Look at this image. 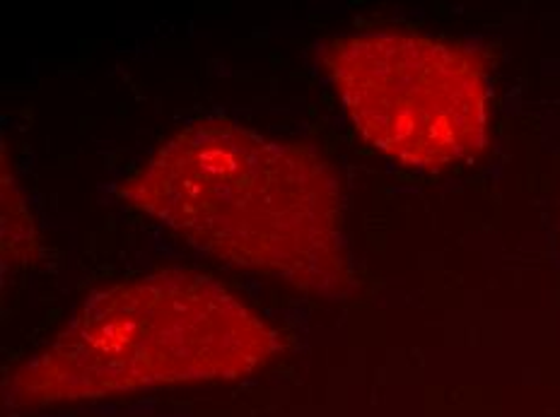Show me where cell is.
Instances as JSON below:
<instances>
[{
	"mask_svg": "<svg viewBox=\"0 0 560 417\" xmlns=\"http://www.w3.org/2000/svg\"><path fill=\"white\" fill-rule=\"evenodd\" d=\"M116 195L232 269L314 297L355 283L341 181L307 143L203 119L162 141Z\"/></svg>",
	"mask_w": 560,
	"mask_h": 417,
	"instance_id": "1",
	"label": "cell"
},
{
	"mask_svg": "<svg viewBox=\"0 0 560 417\" xmlns=\"http://www.w3.org/2000/svg\"><path fill=\"white\" fill-rule=\"evenodd\" d=\"M283 335L215 277L162 269L92 293L54 338L13 369L15 408L240 379L271 362Z\"/></svg>",
	"mask_w": 560,
	"mask_h": 417,
	"instance_id": "2",
	"label": "cell"
},
{
	"mask_svg": "<svg viewBox=\"0 0 560 417\" xmlns=\"http://www.w3.org/2000/svg\"><path fill=\"white\" fill-rule=\"evenodd\" d=\"M319 58L355 133L392 162L435 171L486 147L490 80L469 46L365 29L329 39Z\"/></svg>",
	"mask_w": 560,
	"mask_h": 417,
	"instance_id": "3",
	"label": "cell"
}]
</instances>
